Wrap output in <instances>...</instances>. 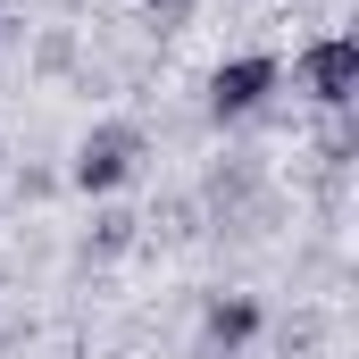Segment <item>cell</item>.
I'll return each instance as SVG.
<instances>
[{"label": "cell", "mask_w": 359, "mask_h": 359, "mask_svg": "<svg viewBox=\"0 0 359 359\" xmlns=\"http://www.w3.org/2000/svg\"><path fill=\"white\" fill-rule=\"evenodd\" d=\"M192 201H201V217H209L217 234H259L276 217V184H268V168H259L251 151H226V159L201 176Z\"/></svg>", "instance_id": "cell-1"}, {"label": "cell", "mask_w": 359, "mask_h": 359, "mask_svg": "<svg viewBox=\"0 0 359 359\" xmlns=\"http://www.w3.org/2000/svg\"><path fill=\"white\" fill-rule=\"evenodd\" d=\"M0 34H8V17H0Z\"/></svg>", "instance_id": "cell-9"}, {"label": "cell", "mask_w": 359, "mask_h": 359, "mask_svg": "<svg viewBox=\"0 0 359 359\" xmlns=\"http://www.w3.org/2000/svg\"><path fill=\"white\" fill-rule=\"evenodd\" d=\"M34 59H42V76H59V67L76 59V42H67V34H42V50H34Z\"/></svg>", "instance_id": "cell-8"}, {"label": "cell", "mask_w": 359, "mask_h": 359, "mask_svg": "<svg viewBox=\"0 0 359 359\" xmlns=\"http://www.w3.org/2000/svg\"><path fill=\"white\" fill-rule=\"evenodd\" d=\"M318 343H326V318H292V326L276 334V351H284V359H309Z\"/></svg>", "instance_id": "cell-7"}, {"label": "cell", "mask_w": 359, "mask_h": 359, "mask_svg": "<svg viewBox=\"0 0 359 359\" xmlns=\"http://www.w3.org/2000/svg\"><path fill=\"white\" fill-rule=\"evenodd\" d=\"M259 334H268V309H259L251 292H209L201 334H192V359H243Z\"/></svg>", "instance_id": "cell-5"}, {"label": "cell", "mask_w": 359, "mask_h": 359, "mask_svg": "<svg viewBox=\"0 0 359 359\" xmlns=\"http://www.w3.org/2000/svg\"><path fill=\"white\" fill-rule=\"evenodd\" d=\"M134 243H142V217H134V209H100L92 234H84V259H126Z\"/></svg>", "instance_id": "cell-6"}, {"label": "cell", "mask_w": 359, "mask_h": 359, "mask_svg": "<svg viewBox=\"0 0 359 359\" xmlns=\"http://www.w3.org/2000/svg\"><path fill=\"white\" fill-rule=\"evenodd\" d=\"M292 84L309 109H351L359 100V42L351 34H318L301 59H292Z\"/></svg>", "instance_id": "cell-4"}, {"label": "cell", "mask_w": 359, "mask_h": 359, "mask_svg": "<svg viewBox=\"0 0 359 359\" xmlns=\"http://www.w3.org/2000/svg\"><path fill=\"white\" fill-rule=\"evenodd\" d=\"M276 84H284V59L276 50H234L217 76H209V117L217 126H243V117H268Z\"/></svg>", "instance_id": "cell-3"}, {"label": "cell", "mask_w": 359, "mask_h": 359, "mask_svg": "<svg viewBox=\"0 0 359 359\" xmlns=\"http://www.w3.org/2000/svg\"><path fill=\"white\" fill-rule=\"evenodd\" d=\"M142 151H151V142H142V126H134V117H109V126H92L84 142H76L67 184L100 201V192H117V184H134V176H142Z\"/></svg>", "instance_id": "cell-2"}]
</instances>
